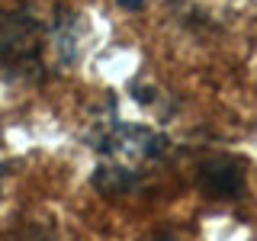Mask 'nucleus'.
<instances>
[{"label": "nucleus", "instance_id": "f257e3e1", "mask_svg": "<svg viewBox=\"0 0 257 241\" xmlns=\"http://www.w3.org/2000/svg\"><path fill=\"white\" fill-rule=\"evenodd\" d=\"M39 55H42L39 23L26 13L0 16V64L10 71H26L39 64Z\"/></svg>", "mask_w": 257, "mask_h": 241}, {"label": "nucleus", "instance_id": "f03ea898", "mask_svg": "<svg viewBox=\"0 0 257 241\" xmlns=\"http://www.w3.org/2000/svg\"><path fill=\"white\" fill-rule=\"evenodd\" d=\"M199 187L212 199H235L244 190V171L228 158H212L199 167Z\"/></svg>", "mask_w": 257, "mask_h": 241}, {"label": "nucleus", "instance_id": "7ed1b4c3", "mask_svg": "<svg viewBox=\"0 0 257 241\" xmlns=\"http://www.w3.org/2000/svg\"><path fill=\"white\" fill-rule=\"evenodd\" d=\"M119 4H122L125 10H139V7L145 4V0H119Z\"/></svg>", "mask_w": 257, "mask_h": 241}, {"label": "nucleus", "instance_id": "20e7f679", "mask_svg": "<svg viewBox=\"0 0 257 241\" xmlns=\"http://www.w3.org/2000/svg\"><path fill=\"white\" fill-rule=\"evenodd\" d=\"M158 241H171V238H158Z\"/></svg>", "mask_w": 257, "mask_h": 241}]
</instances>
